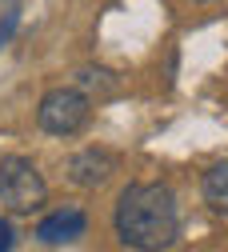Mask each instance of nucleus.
Returning a JSON list of instances; mask_svg holds the SVG:
<instances>
[{"mask_svg": "<svg viewBox=\"0 0 228 252\" xmlns=\"http://www.w3.org/2000/svg\"><path fill=\"white\" fill-rule=\"evenodd\" d=\"M16 20H20V0H0V44L12 36Z\"/></svg>", "mask_w": 228, "mask_h": 252, "instance_id": "8", "label": "nucleus"}, {"mask_svg": "<svg viewBox=\"0 0 228 252\" xmlns=\"http://www.w3.org/2000/svg\"><path fill=\"white\" fill-rule=\"evenodd\" d=\"M112 172H116V156L108 148H84L68 160V176L80 188H100Z\"/></svg>", "mask_w": 228, "mask_h": 252, "instance_id": "5", "label": "nucleus"}, {"mask_svg": "<svg viewBox=\"0 0 228 252\" xmlns=\"http://www.w3.org/2000/svg\"><path fill=\"white\" fill-rule=\"evenodd\" d=\"M204 200L216 212H228V160H220L204 172Z\"/></svg>", "mask_w": 228, "mask_h": 252, "instance_id": "6", "label": "nucleus"}, {"mask_svg": "<svg viewBox=\"0 0 228 252\" xmlns=\"http://www.w3.org/2000/svg\"><path fill=\"white\" fill-rule=\"evenodd\" d=\"M12 244H16V228H12V220L0 216V252H8Z\"/></svg>", "mask_w": 228, "mask_h": 252, "instance_id": "9", "label": "nucleus"}, {"mask_svg": "<svg viewBox=\"0 0 228 252\" xmlns=\"http://www.w3.org/2000/svg\"><path fill=\"white\" fill-rule=\"evenodd\" d=\"M88 112H92V100L84 96V88H52L40 96V108H36V124L48 132V136H72L88 124Z\"/></svg>", "mask_w": 228, "mask_h": 252, "instance_id": "3", "label": "nucleus"}, {"mask_svg": "<svg viewBox=\"0 0 228 252\" xmlns=\"http://www.w3.org/2000/svg\"><path fill=\"white\" fill-rule=\"evenodd\" d=\"M44 196H48V184L28 156H4L0 160V204L8 212H16V216L36 212L44 204Z\"/></svg>", "mask_w": 228, "mask_h": 252, "instance_id": "2", "label": "nucleus"}, {"mask_svg": "<svg viewBox=\"0 0 228 252\" xmlns=\"http://www.w3.org/2000/svg\"><path fill=\"white\" fill-rule=\"evenodd\" d=\"M76 84L80 88H104V92H116V76L108 68H80L76 72Z\"/></svg>", "mask_w": 228, "mask_h": 252, "instance_id": "7", "label": "nucleus"}, {"mask_svg": "<svg viewBox=\"0 0 228 252\" xmlns=\"http://www.w3.org/2000/svg\"><path fill=\"white\" fill-rule=\"evenodd\" d=\"M112 228L124 248H140V252L172 248L180 236V208H176L172 188L168 184H128L116 200Z\"/></svg>", "mask_w": 228, "mask_h": 252, "instance_id": "1", "label": "nucleus"}, {"mask_svg": "<svg viewBox=\"0 0 228 252\" xmlns=\"http://www.w3.org/2000/svg\"><path fill=\"white\" fill-rule=\"evenodd\" d=\"M88 232V216L84 208L76 204H64V208H52L40 224H36V240L48 244V248H60V244H72Z\"/></svg>", "mask_w": 228, "mask_h": 252, "instance_id": "4", "label": "nucleus"}]
</instances>
